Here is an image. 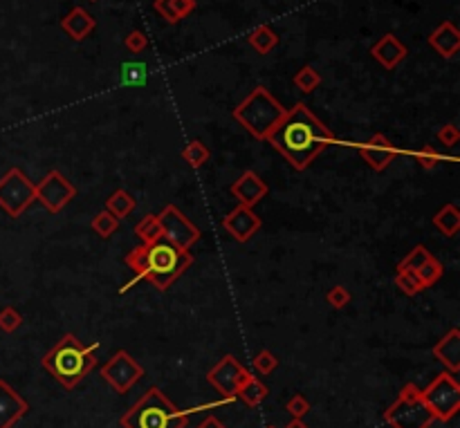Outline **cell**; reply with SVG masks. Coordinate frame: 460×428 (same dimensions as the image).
I'll return each instance as SVG.
<instances>
[{
    "instance_id": "d6986e66",
    "label": "cell",
    "mask_w": 460,
    "mask_h": 428,
    "mask_svg": "<svg viewBox=\"0 0 460 428\" xmlns=\"http://www.w3.org/2000/svg\"><path fill=\"white\" fill-rule=\"evenodd\" d=\"M373 56L379 61L382 66L391 70V68H395V66L400 63V61L407 56V48H404V45H402L400 41H397L393 34H387V36L382 38V41L375 45V48H373Z\"/></svg>"
},
{
    "instance_id": "74e56055",
    "label": "cell",
    "mask_w": 460,
    "mask_h": 428,
    "mask_svg": "<svg viewBox=\"0 0 460 428\" xmlns=\"http://www.w3.org/2000/svg\"><path fill=\"white\" fill-rule=\"evenodd\" d=\"M326 301H328V305L330 308H334V310H344L346 305L350 303V292L344 287V285H337V287H332L330 292L326 294Z\"/></svg>"
},
{
    "instance_id": "7a4b0ae2",
    "label": "cell",
    "mask_w": 460,
    "mask_h": 428,
    "mask_svg": "<svg viewBox=\"0 0 460 428\" xmlns=\"http://www.w3.org/2000/svg\"><path fill=\"white\" fill-rule=\"evenodd\" d=\"M126 265L133 269L137 281H146L160 292H166L193 265V256L162 238L158 242L135 247L126 256Z\"/></svg>"
},
{
    "instance_id": "e575fe53",
    "label": "cell",
    "mask_w": 460,
    "mask_h": 428,
    "mask_svg": "<svg viewBox=\"0 0 460 428\" xmlns=\"http://www.w3.org/2000/svg\"><path fill=\"white\" fill-rule=\"evenodd\" d=\"M21 325H23V314L16 308L7 305V308L0 310V330L11 334V332H16Z\"/></svg>"
},
{
    "instance_id": "7c38bea8",
    "label": "cell",
    "mask_w": 460,
    "mask_h": 428,
    "mask_svg": "<svg viewBox=\"0 0 460 428\" xmlns=\"http://www.w3.org/2000/svg\"><path fill=\"white\" fill-rule=\"evenodd\" d=\"M250 375V370L234 357L225 355L213 368L207 372V381L216 388L223 397H236V388L242 384V379Z\"/></svg>"
},
{
    "instance_id": "d4e9b609",
    "label": "cell",
    "mask_w": 460,
    "mask_h": 428,
    "mask_svg": "<svg viewBox=\"0 0 460 428\" xmlns=\"http://www.w3.org/2000/svg\"><path fill=\"white\" fill-rule=\"evenodd\" d=\"M195 7L193 0H158L155 3V9L160 14H164L166 21H180L182 16H187V14Z\"/></svg>"
},
{
    "instance_id": "f1b7e54d",
    "label": "cell",
    "mask_w": 460,
    "mask_h": 428,
    "mask_svg": "<svg viewBox=\"0 0 460 428\" xmlns=\"http://www.w3.org/2000/svg\"><path fill=\"white\" fill-rule=\"evenodd\" d=\"M442 273H444V267H442V263H438L436 258L431 256L429 261L416 271V276L420 278V283H422V287L426 289V287H434L440 278H442Z\"/></svg>"
},
{
    "instance_id": "836d02e7",
    "label": "cell",
    "mask_w": 460,
    "mask_h": 428,
    "mask_svg": "<svg viewBox=\"0 0 460 428\" xmlns=\"http://www.w3.org/2000/svg\"><path fill=\"white\" fill-rule=\"evenodd\" d=\"M413 157H416V162L424 168V171H434V168L442 162V155L434 148V146H422L418 148L416 152H413Z\"/></svg>"
},
{
    "instance_id": "f546056e",
    "label": "cell",
    "mask_w": 460,
    "mask_h": 428,
    "mask_svg": "<svg viewBox=\"0 0 460 428\" xmlns=\"http://www.w3.org/2000/svg\"><path fill=\"white\" fill-rule=\"evenodd\" d=\"M250 43L256 48V52L267 54V52L274 48V45H276V34L272 32L270 27H258V29H254V32H252Z\"/></svg>"
},
{
    "instance_id": "3957f363",
    "label": "cell",
    "mask_w": 460,
    "mask_h": 428,
    "mask_svg": "<svg viewBox=\"0 0 460 428\" xmlns=\"http://www.w3.org/2000/svg\"><path fill=\"white\" fill-rule=\"evenodd\" d=\"M97 348H99V343L83 345L74 334H66V336H61L58 343L43 357L41 365H43V370H48L66 390H72L95 370Z\"/></svg>"
},
{
    "instance_id": "2e32d148",
    "label": "cell",
    "mask_w": 460,
    "mask_h": 428,
    "mask_svg": "<svg viewBox=\"0 0 460 428\" xmlns=\"http://www.w3.org/2000/svg\"><path fill=\"white\" fill-rule=\"evenodd\" d=\"M267 184L260 179L254 171H245L234 184H232V195L238 200V204L242 207H256L263 197L267 195Z\"/></svg>"
},
{
    "instance_id": "ffe728a7",
    "label": "cell",
    "mask_w": 460,
    "mask_h": 428,
    "mask_svg": "<svg viewBox=\"0 0 460 428\" xmlns=\"http://www.w3.org/2000/svg\"><path fill=\"white\" fill-rule=\"evenodd\" d=\"M431 45L436 48V52H440L444 58H451L458 48H460V34L458 29L451 23H444L440 25L436 32L431 34Z\"/></svg>"
},
{
    "instance_id": "83f0119b",
    "label": "cell",
    "mask_w": 460,
    "mask_h": 428,
    "mask_svg": "<svg viewBox=\"0 0 460 428\" xmlns=\"http://www.w3.org/2000/svg\"><path fill=\"white\" fill-rule=\"evenodd\" d=\"M429 258H431V251H429L424 244H418V247H413L404 261L397 265V273H404V271H418Z\"/></svg>"
},
{
    "instance_id": "9a60e30c",
    "label": "cell",
    "mask_w": 460,
    "mask_h": 428,
    "mask_svg": "<svg viewBox=\"0 0 460 428\" xmlns=\"http://www.w3.org/2000/svg\"><path fill=\"white\" fill-rule=\"evenodd\" d=\"M29 410V404L14 390L5 379H0V428H14Z\"/></svg>"
},
{
    "instance_id": "ba28073f",
    "label": "cell",
    "mask_w": 460,
    "mask_h": 428,
    "mask_svg": "<svg viewBox=\"0 0 460 428\" xmlns=\"http://www.w3.org/2000/svg\"><path fill=\"white\" fill-rule=\"evenodd\" d=\"M32 202H36V184L21 168H9L0 177V209L11 218H21Z\"/></svg>"
},
{
    "instance_id": "7bdbcfd3",
    "label": "cell",
    "mask_w": 460,
    "mask_h": 428,
    "mask_svg": "<svg viewBox=\"0 0 460 428\" xmlns=\"http://www.w3.org/2000/svg\"><path fill=\"white\" fill-rule=\"evenodd\" d=\"M265 428H276V426H265Z\"/></svg>"
},
{
    "instance_id": "8d00e7d4",
    "label": "cell",
    "mask_w": 460,
    "mask_h": 428,
    "mask_svg": "<svg viewBox=\"0 0 460 428\" xmlns=\"http://www.w3.org/2000/svg\"><path fill=\"white\" fill-rule=\"evenodd\" d=\"M285 410L292 415V419H303L310 412V402L305 400V395H292L285 404Z\"/></svg>"
},
{
    "instance_id": "9c48e42d",
    "label": "cell",
    "mask_w": 460,
    "mask_h": 428,
    "mask_svg": "<svg viewBox=\"0 0 460 428\" xmlns=\"http://www.w3.org/2000/svg\"><path fill=\"white\" fill-rule=\"evenodd\" d=\"M158 220L162 224V238L166 242L175 244V247L182 251H189L203 236L200 229L184 216L175 204H166L158 216Z\"/></svg>"
},
{
    "instance_id": "5b68a950",
    "label": "cell",
    "mask_w": 460,
    "mask_h": 428,
    "mask_svg": "<svg viewBox=\"0 0 460 428\" xmlns=\"http://www.w3.org/2000/svg\"><path fill=\"white\" fill-rule=\"evenodd\" d=\"M283 115H285V108L265 88H256L234 110V119L254 140H265L272 132V128L283 119Z\"/></svg>"
},
{
    "instance_id": "7402d4cb",
    "label": "cell",
    "mask_w": 460,
    "mask_h": 428,
    "mask_svg": "<svg viewBox=\"0 0 460 428\" xmlns=\"http://www.w3.org/2000/svg\"><path fill=\"white\" fill-rule=\"evenodd\" d=\"M434 226L442 236L454 238L460 231V211L456 204H444L436 216H434Z\"/></svg>"
},
{
    "instance_id": "ab89813d",
    "label": "cell",
    "mask_w": 460,
    "mask_h": 428,
    "mask_svg": "<svg viewBox=\"0 0 460 428\" xmlns=\"http://www.w3.org/2000/svg\"><path fill=\"white\" fill-rule=\"evenodd\" d=\"M126 45L131 52H142L146 48V36L142 32H133L128 38H126Z\"/></svg>"
},
{
    "instance_id": "ac0fdd59",
    "label": "cell",
    "mask_w": 460,
    "mask_h": 428,
    "mask_svg": "<svg viewBox=\"0 0 460 428\" xmlns=\"http://www.w3.org/2000/svg\"><path fill=\"white\" fill-rule=\"evenodd\" d=\"M270 395L267 386L260 381L258 377H254L252 372L242 379V384L236 388V400L242 402L247 408H258L260 404L265 402V397Z\"/></svg>"
},
{
    "instance_id": "52a82bcc",
    "label": "cell",
    "mask_w": 460,
    "mask_h": 428,
    "mask_svg": "<svg viewBox=\"0 0 460 428\" xmlns=\"http://www.w3.org/2000/svg\"><path fill=\"white\" fill-rule=\"evenodd\" d=\"M422 392L426 408L431 410L434 419L451 422L460 410V384L451 372H440Z\"/></svg>"
},
{
    "instance_id": "277c9868",
    "label": "cell",
    "mask_w": 460,
    "mask_h": 428,
    "mask_svg": "<svg viewBox=\"0 0 460 428\" xmlns=\"http://www.w3.org/2000/svg\"><path fill=\"white\" fill-rule=\"evenodd\" d=\"M187 424L189 410L178 408L158 386L148 388L121 417V428H187Z\"/></svg>"
},
{
    "instance_id": "6da1fadb",
    "label": "cell",
    "mask_w": 460,
    "mask_h": 428,
    "mask_svg": "<svg viewBox=\"0 0 460 428\" xmlns=\"http://www.w3.org/2000/svg\"><path fill=\"white\" fill-rule=\"evenodd\" d=\"M265 142L276 152H281L297 171H305L328 146L337 144L330 128L317 119L305 103H297L295 108L285 110Z\"/></svg>"
},
{
    "instance_id": "603a6c76",
    "label": "cell",
    "mask_w": 460,
    "mask_h": 428,
    "mask_svg": "<svg viewBox=\"0 0 460 428\" xmlns=\"http://www.w3.org/2000/svg\"><path fill=\"white\" fill-rule=\"evenodd\" d=\"M135 197L128 193V191H124V189H119V191H115L108 200H106V211L108 213H113V216L117 218V220H121V218H126V216H131V211L135 209Z\"/></svg>"
},
{
    "instance_id": "1f68e13d",
    "label": "cell",
    "mask_w": 460,
    "mask_h": 428,
    "mask_svg": "<svg viewBox=\"0 0 460 428\" xmlns=\"http://www.w3.org/2000/svg\"><path fill=\"white\" fill-rule=\"evenodd\" d=\"M395 285L400 287V292L407 296H416L420 292H424V287L420 283V278L416 276V271H404V273H397L395 276Z\"/></svg>"
},
{
    "instance_id": "4316f807",
    "label": "cell",
    "mask_w": 460,
    "mask_h": 428,
    "mask_svg": "<svg viewBox=\"0 0 460 428\" xmlns=\"http://www.w3.org/2000/svg\"><path fill=\"white\" fill-rule=\"evenodd\" d=\"M90 226H92V231H95L99 238L108 240V238L117 231V229H119V220L113 216V213H108V211H99L97 216L92 218Z\"/></svg>"
},
{
    "instance_id": "44dd1931",
    "label": "cell",
    "mask_w": 460,
    "mask_h": 428,
    "mask_svg": "<svg viewBox=\"0 0 460 428\" xmlns=\"http://www.w3.org/2000/svg\"><path fill=\"white\" fill-rule=\"evenodd\" d=\"M92 27H95V21H92V16L88 11H83V9H72L70 11V16H66L63 19V29L66 32L74 38V41H81V38H86L90 32H92Z\"/></svg>"
},
{
    "instance_id": "484cf974",
    "label": "cell",
    "mask_w": 460,
    "mask_h": 428,
    "mask_svg": "<svg viewBox=\"0 0 460 428\" xmlns=\"http://www.w3.org/2000/svg\"><path fill=\"white\" fill-rule=\"evenodd\" d=\"M211 157V150L205 146L203 140H191L187 146L182 148V160L187 162L191 168H203Z\"/></svg>"
},
{
    "instance_id": "5bb4252c",
    "label": "cell",
    "mask_w": 460,
    "mask_h": 428,
    "mask_svg": "<svg viewBox=\"0 0 460 428\" xmlns=\"http://www.w3.org/2000/svg\"><path fill=\"white\" fill-rule=\"evenodd\" d=\"M260 224H263V222H260V218L256 216V211L252 207H242V204L232 209L223 218L225 231L238 242H250L258 234Z\"/></svg>"
},
{
    "instance_id": "8992f818",
    "label": "cell",
    "mask_w": 460,
    "mask_h": 428,
    "mask_svg": "<svg viewBox=\"0 0 460 428\" xmlns=\"http://www.w3.org/2000/svg\"><path fill=\"white\" fill-rule=\"evenodd\" d=\"M384 422L391 428H429L436 419L426 408L420 388L416 384H407L397 400L387 408Z\"/></svg>"
},
{
    "instance_id": "8fae6325",
    "label": "cell",
    "mask_w": 460,
    "mask_h": 428,
    "mask_svg": "<svg viewBox=\"0 0 460 428\" xmlns=\"http://www.w3.org/2000/svg\"><path fill=\"white\" fill-rule=\"evenodd\" d=\"M76 197V189L61 171H50L36 184V200L50 213H61Z\"/></svg>"
},
{
    "instance_id": "4fadbf2b",
    "label": "cell",
    "mask_w": 460,
    "mask_h": 428,
    "mask_svg": "<svg viewBox=\"0 0 460 428\" xmlns=\"http://www.w3.org/2000/svg\"><path fill=\"white\" fill-rule=\"evenodd\" d=\"M359 157L371 166V171L375 173H382V171H387V168L391 166V162H395L397 157V148L395 144L389 140L387 135H373L371 140L359 144Z\"/></svg>"
},
{
    "instance_id": "d590c367",
    "label": "cell",
    "mask_w": 460,
    "mask_h": 428,
    "mask_svg": "<svg viewBox=\"0 0 460 428\" xmlns=\"http://www.w3.org/2000/svg\"><path fill=\"white\" fill-rule=\"evenodd\" d=\"M252 365H254V370H256L258 375L267 377V375H272V372L276 370V365H279V359H276V357L270 353V350H260V353L254 357Z\"/></svg>"
},
{
    "instance_id": "60d3db41",
    "label": "cell",
    "mask_w": 460,
    "mask_h": 428,
    "mask_svg": "<svg viewBox=\"0 0 460 428\" xmlns=\"http://www.w3.org/2000/svg\"><path fill=\"white\" fill-rule=\"evenodd\" d=\"M195 428H227L218 417H213V415H209V417H205L200 424H198Z\"/></svg>"
},
{
    "instance_id": "30bf717a",
    "label": "cell",
    "mask_w": 460,
    "mask_h": 428,
    "mask_svg": "<svg viewBox=\"0 0 460 428\" xmlns=\"http://www.w3.org/2000/svg\"><path fill=\"white\" fill-rule=\"evenodd\" d=\"M101 377L113 386V390H117L119 395H126L144 377V368L126 350H119V353H115L101 365Z\"/></svg>"
},
{
    "instance_id": "d6a6232c",
    "label": "cell",
    "mask_w": 460,
    "mask_h": 428,
    "mask_svg": "<svg viewBox=\"0 0 460 428\" xmlns=\"http://www.w3.org/2000/svg\"><path fill=\"white\" fill-rule=\"evenodd\" d=\"M321 83V76H319V72L315 70V68H310V66H305L297 76H295V85L301 90V93H312V90H317V85Z\"/></svg>"
},
{
    "instance_id": "cb8c5ba5",
    "label": "cell",
    "mask_w": 460,
    "mask_h": 428,
    "mask_svg": "<svg viewBox=\"0 0 460 428\" xmlns=\"http://www.w3.org/2000/svg\"><path fill=\"white\" fill-rule=\"evenodd\" d=\"M135 236L142 240V244H150L162 240V224L155 213H148L140 222L135 224Z\"/></svg>"
},
{
    "instance_id": "e0dca14e",
    "label": "cell",
    "mask_w": 460,
    "mask_h": 428,
    "mask_svg": "<svg viewBox=\"0 0 460 428\" xmlns=\"http://www.w3.org/2000/svg\"><path fill=\"white\" fill-rule=\"evenodd\" d=\"M434 357L442 363L447 365V372L456 375L460 370V330L458 328H451L447 334L442 336V339L434 345Z\"/></svg>"
},
{
    "instance_id": "b9f144b4",
    "label": "cell",
    "mask_w": 460,
    "mask_h": 428,
    "mask_svg": "<svg viewBox=\"0 0 460 428\" xmlns=\"http://www.w3.org/2000/svg\"><path fill=\"white\" fill-rule=\"evenodd\" d=\"M285 428H308V426L303 424V419H292V422H290Z\"/></svg>"
},
{
    "instance_id": "4dcf8cb0",
    "label": "cell",
    "mask_w": 460,
    "mask_h": 428,
    "mask_svg": "<svg viewBox=\"0 0 460 428\" xmlns=\"http://www.w3.org/2000/svg\"><path fill=\"white\" fill-rule=\"evenodd\" d=\"M146 66L144 63H126L121 66V83L124 85H144L146 83Z\"/></svg>"
},
{
    "instance_id": "f35d334b",
    "label": "cell",
    "mask_w": 460,
    "mask_h": 428,
    "mask_svg": "<svg viewBox=\"0 0 460 428\" xmlns=\"http://www.w3.org/2000/svg\"><path fill=\"white\" fill-rule=\"evenodd\" d=\"M436 137H438V142H440L442 146H454V144H458V140H460V132H458V128H456L454 124H447V126H442V128L436 132Z\"/></svg>"
}]
</instances>
